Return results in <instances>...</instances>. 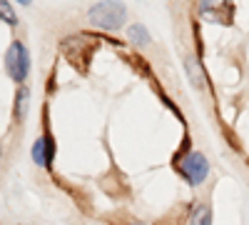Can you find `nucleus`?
Here are the masks:
<instances>
[{"label":"nucleus","mask_w":249,"mask_h":225,"mask_svg":"<svg viewBox=\"0 0 249 225\" xmlns=\"http://www.w3.org/2000/svg\"><path fill=\"white\" fill-rule=\"evenodd\" d=\"M124 15H127V8L115 0H105V3H97L88 10L90 23L102 30H117L124 23Z\"/></svg>","instance_id":"f257e3e1"},{"label":"nucleus","mask_w":249,"mask_h":225,"mask_svg":"<svg viewBox=\"0 0 249 225\" xmlns=\"http://www.w3.org/2000/svg\"><path fill=\"white\" fill-rule=\"evenodd\" d=\"M5 73L10 75V80L20 85L23 80L28 78L30 73V53L25 48V43H20V40H13L8 53H5Z\"/></svg>","instance_id":"f03ea898"},{"label":"nucleus","mask_w":249,"mask_h":225,"mask_svg":"<svg viewBox=\"0 0 249 225\" xmlns=\"http://www.w3.org/2000/svg\"><path fill=\"white\" fill-rule=\"evenodd\" d=\"M177 170L190 185H199V183H204L207 173H210V163H207V158L202 153L195 150V153H187L177 160Z\"/></svg>","instance_id":"7ed1b4c3"},{"label":"nucleus","mask_w":249,"mask_h":225,"mask_svg":"<svg viewBox=\"0 0 249 225\" xmlns=\"http://www.w3.org/2000/svg\"><path fill=\"white\" fill-rule=\"evenodd\" d=\"M53 158H55V143H53V138L50 135H40L35 140V145H33V160L37 163V165H43V168H50Z\"/></svg>","instance_id":"20e7f679"},{"label":"nucleus","mask_w":249,"mask_h":225,"mask_svg":"<svg viewBox=\"0 0 249 225\" xmlns=\"http://www.w3.org/2000/svg\"><path fill=\"white\" fill-rule=\"evenodd\" d=\"M184 70H187V75H190L195 88H204L207 85V78H204V73H202V68L197 63V58H192V55L184 58Z\"/></svg>","instance_id":"39448f33"},{"label":"nucleus","mask_w":249,"mask_h":225,"mask_svg":"<svg viewBox=\"0 0 249 225\" xmlns=\"http://www.w3.org/2000/svg\"><path fill=\"white\" fill-rule=\"evenodd\" d=\"M190 225H212V210L207 203H199L195 205L192 215H190Z\"/></svg>","instance_id":"423d86ee"},{"label":"nucleus","mask_w":249,"mask_h":225,"mask_svg":"<svg viewBox=\"0 0 249 225\" xmlns=\"http://www.w3.org/2000/svg\"><path fill=\"white\" fill-rule=\"evenodd\" d=\"M28 98H30L28 88H18V93H15V118H18V120H23V118H25V110H28Z\"/></svg>","instance_id":"0eeeda50"},{"label":"nucleus","mask_w":249,"mask_h":225,"mask_svg":"<svg viewBox=\"0 0 249 225\" xmlns=\"http://www.w3.org/2000/svg\"><path fill=\"white\" fill-rule=\"evenodd\" d=\"M127 35H130V40H132V43H137V45H147V43H150V33H147V28H144V25H140V23L130 25Z\"/></svg>","instance_id":"6e6552de"},{"label":"nucleus","mask_w":249,"mask_h":225,"mask_svg":"<svg viewBox=\"0 0 249 225\" xmlns=\"http://www.w3.org/2000/svg\"><path fill=\"white\" fill-rule=\"evenodd\" d=\"M0 18H3L8 25H18L15 10H13V5H10V3H5V0H0Z\"/></svg>","instance_id":"1a4fd4ad"},{"label":"nucleus","mask_w":249,"mask_h":225,"mask_svg":"<svg viewBox=\"0 0 249 225\" xmlns=\"http://www.w3.org/2000/svg\"><path fill=\"white\" fill-rule=\"evenodd\" d=\"M0 155H3V145H0Z\"/></svg>","instance_id":"9d476101"}]
</instances>
